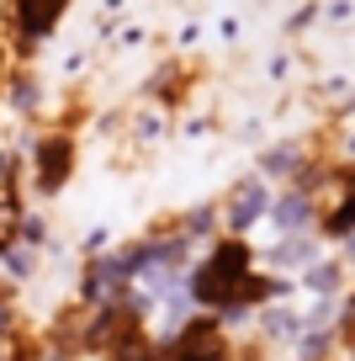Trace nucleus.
I'll list each match as a JSON object with an SVG mask.
<instances>
[{
	"mask_svg": "<svg viewBox=\"0 0 355 361\" xmlns=\"http://www.w3.org/2000/svg\"><path fill=\"white\" fill-rule=\"evenodd\" d=\"M260 271V250L239 234H218L212 245H201V255L186 271V298L197 314H223L239 303L244 282Z\"/></svg>",
	"mask_w": 355,
	"mask_h": 361,
	"instance_id": "1",
	"label": "nucleus"
},
{
	"mask_svg": "<svg viewBox=\"0 0 355 361\" xmlns=\"http://www.w3.org/2000/svg\"><path fill=\"white\" fill-rule=\"evenodd\" d=\"M344 314H350V319H355V293H350V303H344Z\"/></svg>",
	"mask_w": 355,
	"mask_h": 361,
	"instance_id": "11",
	"label": "nucleus"
},
{
	"mask_svg": "<svg viewBox=\"0 0 355 361\" xmlns=\"http://www.w3.org/2000/svg\"><path fill=\"white\" fill-rule=\"evenodd\" d=\"M340 245H344V255H340V266H355V234H350V239H340Z\"/></svg>",
	"mask_w": 355,
	"mask_h": 361,
	"instance_id": "10",
	"label": "nucleus"
},
{
	"mask_svg": "<svg viewBox=\"0 0 355 361\" xmlns=\"http://www.w3.org/2000/svg\"><path fill=\"white\" fill-rule=\"evenodd\" d=\"M340 282H344L340 260H313V266L302 271V287H308L313 298H340Z\"/></svg>",
	"mask_w": 355,
	"mask_h": 361,
	"instance_id": "9",
	"label": "nucleus"
},
{
	"mask_svg": "<svg viewBox=\"0 0 355 361\" xmlns=\"http://www.w3.org/2000/svg\"><path fill=\"white\" fill-rule=\"evenodd\" d=\"M75 170H80V133L75 128H43L27 149V192L54 202L75 186Z\"/></svg>",
	"mask_w": 355,
	"mask_h": 361,
	"instance_id": "2",
	"label": "nucleus"
},
{
	"mask_svg": "<svg viewBox=\"0 0 355 361\" xmlns=\"http://www.w3.org/2000/svg\"><path fill=\"white\" fill-rule=\"evenodd\" d=\"M69 0H11V27H16V43L37 48L43 37H54V27L64 22Z\"/></svg>",
	"mask_w": 355,
	"mask_h": 361,
	"instance_id": "5",
	"label": "nucleus"
},
{
	"mask_svg": "<svg viewBox=\"0 0 355 361\" xmlns=\"http://www.w3.org/2000/svg\"><path fill=\"white\" fill-rule=\"evenodd\" d=\"M302 170V144H270L266 154H260V180H292Z\"/></svg>",
	"mask_w": 355,
	"mask_h": 361,
	"instance_id": "8",
	"label": "nucleus"
},
{
	"mask_svg": "<svg viewBox=\"0 0 355 361\" xmlns=\"http://www.w3.org/2000/svg\"><path fill=\"white\" fill-rule=\"evenodd\" d=\"M159 361H233V340L218 324V314H191L175 335L154 340Z\"/></svg>",
	"mask_w": 355,
	"mask_h": 361,
	"instance_id": "3",
	"label": "nucleus"
},
{
	"mask_svg": "<svg viewBox=\"0 0 355 361\" xmlns=\"http://www.w3.org/2000/svg\"><path fill=\"white\" fill-rule=\"evenodd\" d=\"M313 213H318V207H313V192H297V186H292V192H281L276 202H270L266 224L276 228V234H313Z\"/></svg>",
	"mask_w": 355,
	"mask_h": 361,
	"instance_id": "6",
	"label": "nucleus"
},
{
	"mask_svg": "<svg viewBox=\"0 0 355 361\" xmlns=\"http://www.w3.org/2000/svg\"><path fill=\"white\" fill-rule=\"evenodd\" d=\"M270 202H276L270 180H260V176L233 180V186H228V197L218 202L223 234H239V239H249V228H255V224H266V218H270Z\"/></svg>",
	"mask_w": 355,
	"mask_h": 361,
	"instance_id": "4",
	"label": "nucleus"
},
{
	"mask_svg": "<svg viewBox=\"0 0 355 361\" xmlns=\"http://www.w3.org/2000/svg\"><path fill=\"white\" fill-rule=\"evenodd\" d=\"M318 234L323 239H350L355 234V170H344V192L334 197V207L318 218Z\"/></svg>",
	"mask_w": 355,
	"mask_h": 361,
	"instance_id": "7",
	"label": "nucleus"
}]
</instances>
